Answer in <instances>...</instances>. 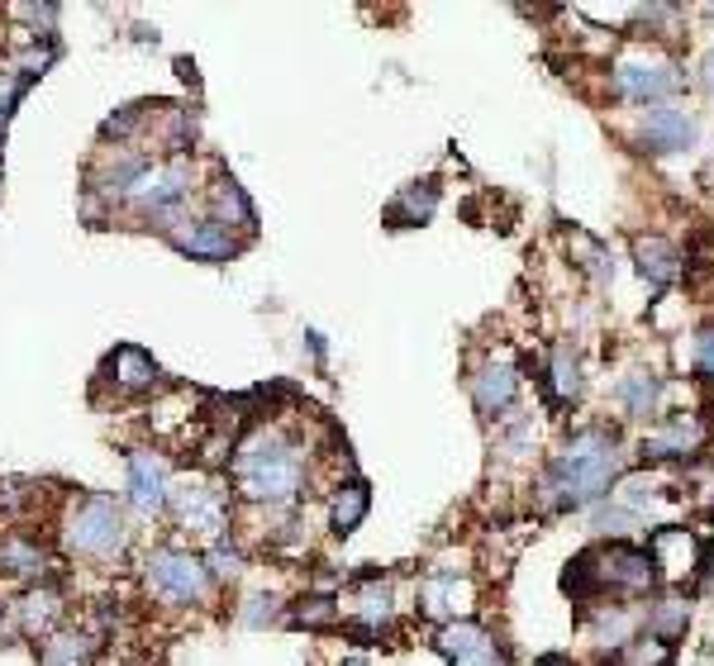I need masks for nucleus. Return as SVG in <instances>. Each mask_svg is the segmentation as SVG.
Returning a JSON list of instances; mask_svg holds the SVG:
<instances>
[{
    "label": "nucleus",
    "mask_w": 714,
    "mask_h": 666,
    "mask_svg": "<svg viewBox=\"0 0 714 666\" xmlns=\"http://www.w3.org/2000/svg\"><path fill=\"white\" fill-rule=\"evenodd\" d=\"M20 86L24 81H5V86H0V124H5V115H10V105L20 100Z\"/></svg>",
    "instance_id": "473e14b6"
},
{
    "label": "nucleus",
    "mask_w": 714,
    "mask_h": 666,
    "mask_svg": "<svg viewBox=\"0 0 714 666\" xmlns=\"http://www.w3.org/2000/svg\"><path fill=\"white\" fill-rule=\"evenodd\" d=\"M234 481L248 500H267V505H286L296 500L300 481H305V462L300 448L286 443L281 433L258 429L234 457Z\"/></svg>",
    "instance_id": "f03ea898"
},
{
    "label": "nucleus",
    "mask_w": 714,
    "mask_h": 666,
    "mask_svg": "<svg viewBox=\"0 0 714 666\" xmlns=\"http://www.w3.org/2000/svg\"><path fill=\"white\" fill-rule=\"evenodd\" d=\"M657 395H662V381H657L653 372H634L615 386V400L624 405L629 419H648V414L657 410Z\"/></svg>",
    "instance_id": "a211bd4d"
},
{
    "label": "nucleus",
    "mask_w": 714,
    "mask_h": 666,
    "mask_svg": "<svg viewBox=\"0 0 714 666\" xmlns=\"http://www.w3.org/2000/svg\"><path fill=\"white\" fill-rule=\"evenodd\" d=\"M96 638L91 633H58L43 643V666H86L96 657Z\"/></svg>",
    "instance_id": "412c9836"
},
{
    "label": "nucleus",
    "mask_w": 714,
    "mask_h": 666,
    "mask_svg": "<svg viewBox=\"0 0 714 666\" xmlns=\"http://www.w3.org/2000/svg\"><path fill=\"white\" fill-rule=\"evenodd\" d=\"M634 262H638V276H643V281H653V286H667V281H676V272H681V253L657 234L638 238Z\"/></svg>",
    "instance_id": "dca6fc26"
},
{
    "label": "nucleus",
    "mask_w": 714,
    "mask_h": 666,
    "mask_svg": "<svg viewBox=\"0 0 714 666\" xmlns=\"http://www.w3.org/2000/svg\"><path fill=\"white\" fill-rule=\"evenodd\" d=\"M0 567L10 576H43V552L34 543H24V538H5L0 543Z\"/></svg>",
    "instance_id": "a878e982"
},
{
    "label": "nucleus",
    "mask_w": 714,
    "mask_h": 666,
    "mask_svg": "<svg viewBox=\"0 0 714 666\" xmlns=\"http://www.w3.org/2000/svg\"><path fill=\"white\" fill-rule=\"evenodd\" d=\"M619 438L615 429H581L567 438V448L557 452L543 481H538V500L543 510L567 514V510H586V505H600L610 486L619 476Z\"/></svg>",
    "instance_id": "f257e3e1"
},
{
    "label": "nucleus",
    "mask_w": 714,
    "mask_h": 666,
    "mask_svg": "<svg viewBox=\"0 0 714 666\" xmlns=\"http://www.w3.org/2000/svg\"><path fill=\"white\" fill-rule=\"evenodd\" d=\"M648 633H653V643H672V638H681L686 633V600H657L653 609H648Z\"/></svg>",
    "instance_id": "b1692460"
},
{
    "label": "nucleus",
    "mask_w": 714,
    "mask_h": 666,
    "mask_svg": "<svg viewBox=\"0 0 714 666\" xmlns=\"http://www.w3.org/2000/svg\"><path fill=\"white\" fill-rule=\"evenodd\" d=\"M67 548L77 552V557H115L124 548V519H119L115 500H105V495H91V500H81L72 519H67Z\"/></svg>",
    "instance_id": "7ed1b4c3"
},
{
    "label": "nucleus",
    "mask_w": 714,
    "mask_h": 666,
    "mask_svg": "<svg viewBox=\"0 0 714 666\" xmlns=\"http://www.w3.org/2000/svg\"><path fill=\"white\" fill-rule=\"evenodd\" d=\"M167 500H177L181 510V524L191 533H205V538H215L224 529V500H219L210 486H191V490H172Z\"/></svg>",
    "instance_id": "4468645a"
},
{
    "label": "nucleus",
    "mask_w": 714,
    "mask_h": 666,
    "mask_svg": "<svg viewBox=\"0 0 714 666\" xmlns=\"http://www.w3.org/2000/svg\"><path fill=\"white\" fill-rule=\"evenodd\" d=\"M58 614H62L58 590H34V595H24L20 600V628L29 633V638H34V633H48Z\"/></svg>",
    "instance_id": "4be33fe9"
},
{
    "label": "nucleus",
    "mask_w": 714,
    "mask_h": 666,
    "mask_svg": "<svg viewBox=\"0 0 714 666\" xmlns=\"http://www.w3.org/2000/svg\"><path fill=\"white\" fill-rule=\"evenodd\" d=\"M162 229L172 234V243H177L181 253L200 257V262H224V257H234V248H238V238L210 215H200V219L172 215V219H162Z\"/></svg>",
    "instance_id": "0eeeda50"
},
{
    "label": "nucleus",
    "mask_w": 714,
    "mask_h": 666,
    "mask_svg": "<svg viewBox=\"0 0 714 666\" xmlns=\"http://www.w3.org/2000/svg\"><path fill=\"white\" fill-rule=\"evenodd\" d=\"M462 595H467V590H462ZM419 600H424V609H429V614H457V576H429V586H424V595H419Z\"/></svg>",
    "instance_id": "cd10ccee"
},
{
    "label": "nucleus",
    "mask_w": 714,
    "mask_h": 666,
    "mask_svg": "<svg viewBox=\"0 0 714 666\" xmlns=\"http://www.w3.org/2000/svg\"><path fill=\"white\" fill-rule=\"evenodd\" d=\"M129 495H134V505L139 514H162L167 510V467H162L153 452H129Z\"/></svg>",
    "instance_id": "f8f14e48"
},
{
    "label": "nucleus",
    "mask_w": 714,
    "mask_h": 666,
    "mask_svg": "<svg viewBox=\"0 0 714 666\" xmlns=\"http://www.w3.org/2000/svg\"><path fill=\"white\" fill-rule=\"evenodd\" d=\"M638 138L648 153H686L695 143V119L676 105H653L638 119Z\"/></svg>",
    "instance_id": "1a4fd4ad"
},
{
    "label": "nucleus",
    "mask_w": 714,
    "mask_h": 666,
    "mask_svg": "<svg viewBox=\"0 0 714 666\" xmlns=\"http://www.w3.org/2000/svg\"><path fill=\"white\" fill-rule=\"evenodd\" d=\"M353 609H357V633L362 638H377L391 628L396 619V600H391V581L381 571H367L357 581V595H353Z\"/></svg>",
    "instance_id": "9b49d317"
},
{
    "label": "nucleus",
    "mask_w": 714,
    "mask_h": 666,
    "mask_svg": "<svg viewBox=\"0 0 714 666\" xmlns=\"http://www.w3.org/2000/svg\"><path fill=\"white\" fill-rule=\"evenodd\" d=\"M210 219H219L224 229L234 224V229H253V205H248V196L238 191L234 181H219L215 186V215Z\"/></svg>",
    "instance_id": "5701e85b"
},
{
    "label": "nucleus",
    "mask_w": 714,
    "mask_h": 666,
    "mask_svg": "<svg viewBox=\"0 0 714 666\" xmlns=\"http://www.w3.org/2000/svg\"><path fill=\"white\" fill-rule=\"evenodd\" d=\"M538 666H572V662H567V657H557V652H553V657H538Z\"/></svg>",
    "instance_id": "f704fd0d"
},
{
    "label": "nucleus",
    "mask_w": 714,
    "mask_h": 666,
    "mask_svg": "<svg viewBox=\"0 0 714 666\" xmlns=\"http://www.w3.org/2000/svg\"><path fill=\"white\" fill-rule=\"evenodd\" d=\"M638 529V510H629V505H610V510L595 514V533H605V538H624V533Z\"/></svg>",
    "instance_id": "c85d7f7f"
},
{
    "label": "nucleus",
    "mask_w": 714,
    "mask_h": 666,
    "mask_svg": "<svg viewBox=\"0 0 714 666\" xmlns=\"http://www.w3.org/2000/svg\"><path fill=\"white\" fill-rule=\"evenodd\" d=\"M700 443H705V424L695 414H672L662 429H653L638 443V457L643 462H672V457H691Z\"/></svg>",
    "instance_id": "9d476101"
},
{
    "label": "nucleus",
    "mask_w": 714,
    "mask_h": 666,
    "mask_svg": "<svg viewBox=\"0 0 714 666\" xmlns=\"http://www.w3.org/2000/svg\"><path fill=\"white\" fill-rule=\"evenodd\" d=\"M634 633V614L629 609H595V643L600 647H624Z\"/></svg>",
    "instance_id": "bb28decb"
},
{
    "label": "nucleus",
    "mask_w": 714,
    "mask_h": 666,
    "mask_svg": "<svg viewBox=\"0 0 714 666\" xmlns=\"http://www.w3.org/2000/svg\"><path fill=\"white\" fill-rule=\"evenodd\" d=\"M648 552H653V567H662V576H667V581H681V576H686V571L700 562L695 538L686 529H672V524L653 533V548H648Z\"/></svg>",
    "instance_id": "2eb2a0df"
},
{
    "label": "nucleus",
    "mask_w": 714,
    "mask_h": 666,
    "mask_svg": "<svg viewBox=\"0 0 714 666\" xmlns=\"http://www.w3.org/2000/svg\"><path fill=\"white\" fill-rule=\"evenodd\" d=\"M210 576H219V581H234V576H238V552H229V548L210 552Z\"/></svg>",
    "instance_id": "2f4dec72"
},
{
    "label": "nucleus",
    "mask_w": 714,
    "mask_h": 666,
    "mask_svg": "<svg viewBox=\"0 0 714 666\" xmlns=\"http://www.w3.org/2000/svg\"><path fill=\"white\" fill-rule=\"evenodd\" d=\"M110 381H115L119 391H148V386H158V362L148 353H139V348H119L115 357H110Z\"/></svg>",
    "instance_id": "f3484780"
},
{
    "label": "nucleus",
    "mask_w": 714,
    "mask_h": 666,
    "mask_svg": "<svg viewBox=\"0 0 714 666\" xmlns=\"http://www.w3.org/2000/svg\"><path fill=\"white\" fill-rule=\"evenodd\" d=\"M700 86H705V91L714 96V53H710L705 62H700Z\"/></svg>",
    "instance_id": "72a5a7b5"
},
{
    "label": "nucleus",
    "mask_w": 714,
    "mask_h": 666,
    "mask_svg": "<svg viewBox=\"0 0 714 666\" xmlns=\"http://www.w3.org/2000/svg\"><path fill=\"white\" fill-rule=\"evenodd\" d=\"M367 505H372V495H367V486H362V481H353V486L338 490V495H334V533H353L357 524H362Z\"/></svg>",
    "instance_id": "393cba45"
},
{
    "label": "nucleus",
    "mask_w": 714,
    "mask_h": 666,
    "mask_svg": "<svg viewBox=\"0 0 714 666\" xmlns=\"http://www.w3.org/2000/svg\"><path fill=\"white\" fill-rule=\"evenodd\" d=\"M148 586H153L158 600L191 605V600H205V590H210V567L200 562L196 552L162 548V552L148 557Z\"/></svg>",
    "instance_id": "20e7f679"
},
{
    "label": "nucleus",
    "mask_w": 714,
    "mask_h": 666,
    "mask_svg": "<svg viewBox=\"0 0 714 666\" xmlns=\"http://www.w3.org/2000/svg\"><path fill=\"white\" fill-rule=\"evenodd\" d=\"M438 657H448L453 666H505L500 662V647L496 638L486 633L481 624H472V619H453V624L438 628Z\"/></svg>",
    "instance_id": "6e6552de"
},
{
    "label": "nucleus",
    "mask_w": 714,
    "mask_h": 666,
    "mask_svg": "<svg viewBox=\"0 0 714 666\" xmlns=\"http://www.w3.org/2000/svg\"><path fill=\"white\" fill-rule=\"evenodd\" d=\"M695 372L705 381H714V324L700 329V338H695Z\"/></svg>",
    "instance_id": "7c9ffc66"
},
{
    "label": "nucleus",
    "mask_w": 714,
    "mask_h": 666,
    "mask_svg": "<svg viewBox=\"0 0 714 666\" xmlns=\"http://www.w3.org/2000/svg\"><path fill=\"white\" fill-rule=\"evenodd\" d=\"M434 205H438V186L434 181H415V186L386 210V219H391V229H410V224H424V219L434 215Z\"/></svg>",
    "instance_id": "6ab92c4d"
},
{
    "label": "nucleus",
    "mask_w": 714,
    "mask_h": 666,
    "mask_svg": "<svg viewBox=\"0 0 714 666\" xmlns=\"http://www.w3.org/2000/svg\"><path fill=\"white\" fill-rule=\"evenodd\" d=\"M338 619V605L329 595H310V600H300L296 605V624H310V628H324Z\"/></svg>",
    "instance_id": "c756f323"
},
{
    "label": "nucleus",
    "mask_w": 714,
    "mask_h": 666,
    "mask_svg": "<svg viewBox=\"0 0 714 666\" xmlns=\"http://www.w3.org/2000/svg\"><path fill=\"white\" fill-rule=\"evenodd\" d=\"M515 395H519V376L505 362H486L472 376V400H476V410H481V419H500L515 405Z\"/></svg>",
    "instance_id": "ddd939ff"
},
{
    "label": "nucleus",
    "mask_w": 714,
    "mask_h": 666,
    "mask_svg": "<svg viewBox=\"0 0 714 666\" xmlns=\"http://www.w3.org/2000/svg\"><path fill=\"white\" fill-rule=\"evenodd\" d=\"M595 571H600V590L615 586L624 595H643L657 581L653 552L634 548V543H610L605 552H595Z\"/></svg>",
    "instance_id": "423d86ee"
},
{
    "label": "nucleus",
    "mask_w": 714,
    "mask_h": 666,
    "mask_svg": "<svg viewBox=\"0 0 714 666\" xmlns=\"http://www.w3.org/2000/svg\"><path fill=\"white\" fill-rule=\"evenodd\" d=\"M681 86V72H676L667 58H629L615 67V96L634 100V105H648L653 110L657 100H667Z\"/></svg>",
    "instance_id": "39448f33"
},
{
    "label": "nucleus",
    "mask_w": 714,
    "mask_h": 666,
    "mask_svg": "<svg viewBox=\"0 0 714 666\" xmlns=\"http://www.w3.org/2000/svg\"><path fill=\"white\" fill-rule=\"evenodd\" d=\"M548 395H553V405H572L576 395H581V362H576V353L567 343L553 348V362H548Z\"/></svg>",
    "instance_id": "aec40b11"
}]
</instances>
